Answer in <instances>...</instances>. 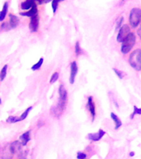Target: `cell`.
Returning <instances> with one entry per match:
<instances>
[{"label":"cell","instance_id":"obj_31","mask_svg":"<svg viewBox=\"0 0 141 159\" xmlns=\"http://www.w3.org/2000/svg\"><path fill=\"white\" fill-rule=\"evenodd\" d=\"M19 159H26V157H25L24 156H22V157H20Z\"/></svg>","mask_w":141,"mask_h":159},{"label":"cell","instance_id":"obj_21","mask_svg":"<svg viewBox=\"0 0 141 159\" xmlns=\"http://www.w3.org/2000/svg\"><path fill=\"white\" fill-rule=\"evenodd\" d=\"M137 114H139V115L141 114V108H138L137 106L134 105V111H133V113H132L131 115H130V119H134V116L137 115Z\"/></svg>","mask_w":141,"mask_h":159},{"label":"cell","instance_id":"obj_25","mask_svg":"<svg viewBox=\"0 0 141 159\" xmlns=\"http://www.w3.org/2000/svg\"><path fill=\"white\" fill-rule=\"evenodd\" d=\"M123 22H124V17H120L119 19L117 20L116 22V27H115V31H118V30L122 27V25H123Z\"/></svg>","mask_w":141,"mask_h":159},{"label":"cell","instance_id":"obj_29","mask_svg":"<svg viewBox=\"0 0 141 159\" xmlns=\"http://www.w3.org/2000/svg\"><path fill=\"white\" fill-rule=\"evenodd\" d=\"M33 1H34V2H35V1H37L38 3H42V2H44L46 0H33Z\"/></svg>","mask_w":141,"mask_h":159},{"label":"cell","instance_id":"obj_30","mask_svg":"<svg viewBox=\"0 0 141 159\" xmlns=\"http://www.w3.org/2000/svg\"><path fill=\"white\" fill-rule=\"evenodd\" d=\"M134 155V152H131V153H129V156H130V157H133Z\"/></svg>","mask_w":141,"mask_h":159},{"label":"cell","instance_id":"obj_32","mask_svg":"<svg viewBox=\"0 0 141 159\" xmlns=\"http://www.w3.org/2000/svg\"><path fill=\"white\" fill-rule=\"evenodd\" d=\"M50 1H52V0H46V1H45V2H49Z\"/></svg>","mask_w":141,"mask_h":159},{"label":"cell","instance_id":"obj_11","mask_svg":"<svg viewBox=\"0 0 141 159\" xmlns=\"http://www.w3.org/2000/svg\"><path fill=\"white\" fill-rule=\"evenodd\" d=\"M19 24V19L17 16H15L13 14H9V22H8V30L15 28L17 27V25Z\"/></svg>","mask_w":141,"mask_h":159},{"label":"cell","instance_id":"obj_16","mask_svg":"<svg viewBox=\"0 0 141 159\" xmlns=\"http://www.w3.org/2000/svg\"><path fill=\"white\" fill-rule=\"evenodd\" d=\"M7 9H8V4H7V2H5L4 4H3V7H2V11L0 12V22H2L5 19V17L7 16Z\"/></svg>","mask_w":141,"mask_h":159},{"label":"cell","instance_id":"obj_3","mask_svg":"<svg viewBox=\"0 0 141 159\" xmlns=\"http://www.w3.org/2000/svg\"><path fill=\"white\" fill-rule=\"evenodd\" d=\"M129 63L134 70H141V49L134 50L129 57Z\"/></svg>","mask_w":141,"mask_h":159},{"label":"cell","instance_id":"obj_1","mask_svg":"<svg viewBox=\"0 0 141 159\" xmlns=\"http://www.w3.org/2000/svg\"><path fill=\"white\" fill-rule=\"evenodd\" d=\"M58 94L59 99L57 105L52 106L51 108V114L54 117L59 118L64 112L67 103V91L63 84H60L58 88Z\"/></svg>","mask_w":141,"mask_h":159},{"label":"cell","instance_id":"obj_8","mask_svg":"<svg viewBox=\"0 0 141 159\" xmlns=\"http://www.w3.org/2000/svg\"><path fill=\"white\" fill-rule=\"evenodd\" d=\"M38 27H39V17H38V15H36L34 17H31L29 29L31 32H36L38 30Z\"/></svg>","mask_w":141,"mask_h":159},{"label":"cell","instance_id":"obj_5","mask_svg":"<svg viewBox=\"0 0 141 159\" xmlns=\"http://www.w3.org/2000/svg\"><path fill=\"white\" fill-rule=\"evenodd\" d=\"M130 32H130V27H129V25H122V27L119 29V32H118V35H117V42L121 43L128 37V35Z\"/></svg>","mask_w":141,"mask_h":159},{"label":"cell","instance_id":"obj_27","mask_svg":"<svg viewBox=\"0 0 141 159\" xmlns=\"http://www.w3.org/2000/svg\"><path fill=\"white\" fill-rule=\"evenodd\" d=\"M77 159H86L87 158V154L84 153L83 152H77Z\"/></svg>","mask_w":141,"mask_h":159},{"label":"cell","instance_id":"obj_14","mask_svg":"<svg viewBox=\"0 0 141 159\" xmlns=\"http://www.w3.org/2000/svg\"><path fill=\"white\" fill-rule=\"evenodd\" d=\"M110 117H111L112 120H113L115 123V130L119 129L122 126L121 120H120L119 117L117 116L115 114H114V113H110Z\"/></svg>","mask_w":141,"mask_h":159},{"label":"cell","instance_id":"obj_33","mask_svg":"<svg viewBox=\"0 0 141 159\" xmlns=\"http://www.w3.org/2000/svg\"><path fill=\"white\" fill-rule=\"evenodd\" d=\"M2 104V99H0V104Z\"/></svg>","mask_w":141,"mask_h":159},{"label":"cell","instance_id":"obj_4","mask_svg":"<svg viewBox=\"0 0 141 159\" xmlns=\"http://www.w3.org/2000/svg\"><path fill=\"white\" fill-rule=\"evenodd\" d=\"M129 22L132 28H136L141 22V9L139 7L132 8L129 13Z\"/></svg>","mask_w":141,"mask_h":159},{"label":"cell","instance_id":"obj_17","mask_svg":"<svg viewBox=\"0 0 141 159\" xmlns=\"http://www.w3.org/2000/svg\"><path fill=\"white\" fill-rule=\"evenodd\" d=\"M32 109V106L28 107V108H27V109H26V110H25V111L23 112L22 114H21V116L17 117V121L20 122V121H22V120H24V119L27 118V115H28V114H29L30 111H31Z\"/></svg>","mask_w":141,"mask_h":159},{"label":"cell","instance_id":"obj_24","mask_svg":"<svg viewBox=\"0 0 141 159\" xmlns=\"http://www.w3.org/2000/svg\"><path fill=\"white\" fill-rule=\"evenodd\" d=\"M7 124H15V123H17V117L16 116H9L6 120Z\"/></svg>","mask_w":141,"mask_h":159},{"label":"cell","instance_id":"obj_19","mask_svg":"<svg viewBox=\"0 0 141 159\" xmlns=\"http://www.w3.org/2000/svg\"><path fill=\"white\" fill-rule=\"evenodd\" d=\"M42 64H43V58H40L39 61L36 63V64H34L33 66H32V70H39L40 68H41V66H42Z\"/></svg>","mask_w":141,"mask_h":159},{"label":"cell","instance_id":"obj_15","mask_svg":"<svg viewBox=\"0 0 141 159\" xmlns=\"http://www.w3.org/2000/svg\"><path fill=\"white\" fill-rule=\"evenodd\" d=\"M20 14L22 16H25V17H32L37 15V7H32L31 9H29L27 12H21Z\"/></svg>","mask_w":141,"mask_h":159},{"label":"cell","instance_id":"obj_23","mask_svg":"<svg viewBox=\"0 0 141 159\" xmlns=\"http://www.w3.org/2000/svg\"><path fill=\"white\" fill-rule=\"evenodd\" d=\"M58 78H59V73H58V72H55V73H53L52 77H51V80H50V84H54L55 82L58 80Z\"/></svg>","mask_w":141,"mask_h":159},{"label":"cell","instance_id":"obj_28","mask_svg":"<svg viewBox=\"0 0 141 159\" xmlns=\"http://www.w3.org/2000/svg\"><path fill=\"white\" fill-rule=\"evenodd\" d=\"M137 34H138V36H139V38L141 39V24L139 27V28H138V30H137Z\"/></svg>","mask_w":141,"mask_h":159},{"label":"cell","instance_id":"obj_26","mask_svg":"<svg viewBox=\"0 0 141 159\" xmlns=\"http://www.w3.org/2000/svg\"><path fill=\"white\" fill-rule=\"evenodd\" d=\"M113 70L115 71V73L116 74V75L119 77L120 79H123V77L125 76V73L121 70H120L116 69V68H113Z\"/></svg>","mask_w":141,"mask_h":159},{"label":"cell","instance_id":"obj_22","mask_svg":"<svg viewBox=\"0 0 141 159\" xmlns=\"http://www.w3.org/2000/svg\"><path fill=\"white\" fill-rule=\"evenodd\" d=\"M82 49H81V47H80L79 42H76V45H75V53H76V56L78 57L79 55L82 54Z\"/></svg>","mask_w":141,"mask_h":159},{"label":"cell","instance_id":"obj_2","mask_svg":"<svg viewBox=\"0 0 141 159\" xmlns=\"http://www.w3.org/2000/svg\"><path fill=\"white\" fill-rule=\"evenodd\" d=\"M136 42V37L134 32H130L128 37L121 42V48L120 51L123 54H127L130 52V50L133 48V47L135 44Z\"/></svg>","mask_w":141,"mask_h":159},{"label":"cell","instance_id":"obj_18","mask_svg":"<svg viewBox=\"0 0 141 159\" xmlns=\"http://www.w3.org/2000/svg\"><path fill=\"white\" fill-rule=\"evenodd\" d=\"M7 72V65H5L2 68V70H1V71H0V81L1 82L3 81L5 78H6Z\"/></svg>","mask_w":141,"mask_h":159},{"label":"cell","instance_id":"obj_7","mask_svg":"<svg viewBox=\"0 0 141 159\" xmlns=\"http://www.w3.org/2000/svg\"><path fill=\"white\" fill-rule=\"evenodd\" d=\"M78 72V66H77V61H72L71 63V73H70L69 81L70 84H74L75 79Z\"/></svg>","mask_w":141,"mask_h":159},{"label":"cell","instance_id":"obj_20","mask_svg":"<svg viewBox=\"0 0 141 159\" xmlns=\"http://www.w3.org/2000/svg\"><path fill=\"white\" fill-rule=\"evenodd\" d=\"M64 0H52V11L53 13L57 12V7H58V4L60 2H63Z\"/></svg>","mask_w":141,"mask_h":159},{"label":"cell","instance_id":"obj_10","mask_svg":"<svg viewBox=\"0 0 141 159\" xmlns=\"http://www.w3.org/2000/svg\"><path fill=\"white\" fill-rule=\"evenodd\" d=\"M22 144L19 141H14L12 142V143L10 144V152H12V154H17L21 152L22 151Z\"/></svg>","mask_w":141,"mask_h":159},{"label":"cell","instance_id":"obj_12","mask_svg":"<svg viewBox=\"0 0 141 159\" xmlns=\"http://www.w3.org/2000/svg\"><path fill=\"white\" fill-rule=\"evenodd\" d=\"M32 7H37V5L33 0H25L24 2L21 3V8L22 10H29Z\"/></svg>","mask_w":141,"mask_h":159},{"label":"cell","instance_id":"obj_13","mask_svg":"<svg viewBox=\"0 0 141 159\" xmlns=\"http://www.w3.org/2000/svg\"><path fill=\"white\" fill-rule=\"evenodd\" d=\"M30 139H31V138H30V131L25 132L24 134H22L19 137V142L22 146H26L27 143L30 141Z\"/></svg>","mask_w":141,"mask_h":159},{"label":"cell","instance_id":"obj_9","mask_svg":"<svg viewBox=\"0 0 141 159\" xmlns=\"http://www.w3.org/2000/svg\"><path fill=\"white\" fill-rule=\"evenodd\" d=\"M105 134H106V132L103 129H100L99 131L96 133V134H87V139H89V140H92V141L97 142L101 140L104 137Z\"/></svg>","mask_w":141,"mask_h":159},{"label":"cell","instance_id":"obj_6","mask_svg":"<svg viewBox=\"0 0 141 159\" xmlns=\"http://www.w3.org/2000/svg\"><path fill=\"white\" fill-rule=\"evenodd\" d=\"M87 109L89 110L90 114L92 115V121H94L95 119H96V104L94 103V100H93V97L89 96L87 98Z\"/></svg>","mask_w":141,"mask_h":159}]
</instances>
